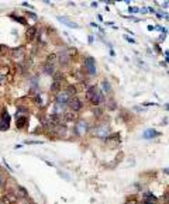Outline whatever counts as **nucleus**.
I'll use <instances>...</instances> for the list:
<instances>
[{
  "instance_id": "4",
  "label": "nucleus",
  "mask_w": 169,
  "mask_h": 204,
  "mask_svg": "<svg viewBox=\"0 0 169 204\" xmlns=\"http://www.w3.org/2000/svg\"><path fill=\"white\" fill-rule=\"evenodd\" d=\"M84 68L87 69V72H89L90 75L96 73V65H95V61H93L92 58H87V59L84 61Z\"/></svg>"
},
{
  "instance_id": "2",
  "label": "nucleus",
  "mask_w": 169,
  "mask_h": 204,
  "mask_svg": "<svg viewBox=\"0 0 169 204\" xmlns=\"http://www.w3.org/2000/svg\"><path fill=\"white\" fill-rule=\"evenodd\" d=\"M17 196L11 192H6L2 196V204H16Z\"/></svg>"
},
{
  "instance_id": "8",
  "label": "nucleus",
  "mask_w": 169,
  "mask_h": 204,
  "mask_svg": "<svg viewBox=\"0 0 169 204\" xmlns=\"http://www.w3.org/2000/svg\"><path fill=\"white\" fill-rule=\"evenodd\" d=\"M25 122H27V117H25V116H20V117H17V120H16V125H17L18 128H24Z\"/></svg>"
},
{
  "instance_id": "5",
  "label": "nucleus",
  "mask_w": 169,
  "mask_h": 204,
  "mask_svg": "<svg viewBox=\"0 0 169 204\" xmlns=\"http://www.w3.org/2000/svg\"><path fill=\"white\" fill-rule=\"evenodd\" d=\"M56 102L58 103H68L69 102V94H68L66 92H59V93L56 94Z\"/></svg>"
},
{
  "instance_id": "11",
  "label": "nucleus",
  "mask_w": 169,
  "mask_h": 204,
  "mask_svg": "<svg viewBox=\"0 0 169 204\" xmlns=\"http://www.w3.org/2000/svg\"><path fill=\"white\" fill-rule=\"evenodd\" d=\"M56 58H58V57H56L55 54H51V55H48V57H47V62H48V65H51V66H52V63L56 61Z\"/></svg>"
},
{
  "instance_id": "7",
  "label": "nucleus",
  "mask_w": 169,
  "mask_h": 204,
  "mask_svg": "<svg viewBox=\"0 0 169 204\" xmlns=\"http://www.w3.org/2000/svg\"><path fill=\"white\" fill-rule=\"evenodd\" d=\"M13 59L14 61H23L24 59V52L21 51V49H17V51H13Z\"/></svg>"
},
{
  "instance_id": "12",
  "label": "nucleus",
  "mask_w": 169,
  "mask_h": 204,
  "mask_svg": "<svg viewBox=\"0 0 169 204\" xmlns=\"http://www.w3.org/2000/svg\"><path fill=\"white\" fill-rule=\"evenodd\" d=\"M45 73H51V75H52L54 73V68H52V66H49V65L45 66Z\"/></svg>"
},
{
  "instance_id": "15",
  "label": "nucleus",
  "mask_w": 169,
  "mask_h": 204,
  "mask_svg": "<svg viewBox=\"0 0 169 204\" xmlns=\"http://www.w3.org/2000/svg\"><path fill=\"white\" fill-rule=\"evenodd\" d=\"M125 204H140V203H138V201L135 200V198H131V200H128Z\"/></svg>"
},
{
  "instance_id": "13",
  "label": "nucleus",
  "mask_w": 169,
  "mask_h": 204,
  "mask_svg": "<svg viewBox=\"0 0 169 204\" xmlns=\"http://www.w3.org/2000/svg\"><path fill=\"white\" fill-rule=\"evenodd\" d=\"M18 192H20V196H21V197H25V196H27V192H25L23 187H18Z\"/></svg>"
},
{
  "instance_id": "16",
  "label": "nucleus",
  "mask_w": 169,
  "mask_h": 204,
  "mask_svg": "<svg viewBox=\"0 0 169 204\" xmlns=\"http://www.w3.org/2000/svg\"><path fill=\"white\" fill-rule=\"evenodd\" d=\"M2 183H3V180H2V177H0V186H2Z\"/></svg>"
},
{
  "instance_id": "3",
  "label": "nucleus",
  "mask_w": 169,
  "mask_h": 204,
  "mask_svg": "<svg viewBox=\"0 0 169 204\" xmlns=\"http://www.w3.org/2000/svg\"><path fill=\"white\" fill-rule=\"evenodd\" d=\"M68 104H69V107L72 108L73 111H78V110H80L82 108V102L78 99V97H72V99H69Z\"/></svg>"
},
{
  "instance_id": "6",
  "label": "nucleus",
  "mask_w": 169,
  "mask_h": 204,
  "mask_svg": "<svg viewBox=\"0 0 169 204\" xmlns=\"http://www.w3.org/2000/svg\"><path fill=\"white\" fill-rule=\"evenodd\" d=\"M37 35V28L35 27H28L27 31H25V37H27L28 41H33Z\"/></svg>"
},
{
  "instance_id": "1",
  "label": "nucleus",
  "mask_w": 169,
  "mask_h": 204,
  "mask_svg": "<svg viewBox=\"0 0 169 204\" xmlns=\"http://www.w3.org/2000/svg\"><path fill=\"white\" fill-rule=\"evenodd\" d=\"M86 97H87V100H89L92 104H95V106H99L101 102H103V94H101L100 92H99V89L95 87V86L87 90Z\"/></svg>"
},
{
  "instance_id": "9",
  "label": "nucleus",
  "mask_w": 169,
  "mask_h": 204,
  "mask_svg": "<svg viewBox=\"0 0 169 204\" xmlns=\"http://www.w3.org/2000/svg\"><path fill=\"white\" fill-rule=\"evenodd\" d=\"M51 90H52L54 93H59V92H61V82H59V80H54L52 86H51Z\"/></svg>"
},
{
  "instance_id": "10",
  "label": "nucleus",
  "mask_w": 169,
  "mask_h": 204,
  "mask_svg": "<svg viewBox=\"0 0 169 204\" xmlns=\"http://www.w3.org/2000/svg\"><path fill=\"white\" fill-rule=\"evenodd\" d=\"M76 118H78V117H76V113H75V111H69V113H65V120H66V121H75Z\"/></svg>"
},
{
  "instance_id": "14",
  "label": "nucleus",
  "mask_w": 169,
  "mask_h": 204,
  "mask_svg": "<svg viewBox=\"0 0 169 204\" xmlns=\"http://www.w3.org/2000/svg\"><path fill=\"white\" fill-rule=\"evenodd\" d=\"M68 92H69V93H68V94H73V96H75V94H76V89H75V87H72V86H69V89H68Z\"/></svg>"
}]
</instances>
